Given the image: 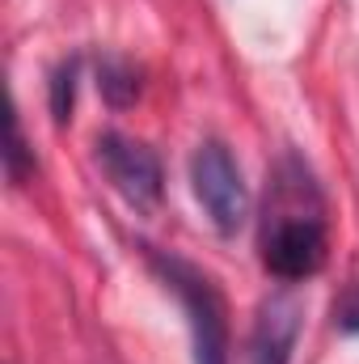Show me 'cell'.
<instances>
[{"instance_id": "277c9868", "label": "cell", "mask_w": 359, "mask_h": 364, "mask_svg": "<svg viewBox=\"0 0 359 364\" xmlns=\"http://www.w3.org/2000/svg\"><path fill=\"white\" fill-rule=\"evenodd\" d=\"M97 166L136 212H153L161 203L165 174H161V161L148 144L118 136V132H106V136H97Z\"/></svg>"}, {"instance_id": "3957f363", "label": "cell", "mask_w": 359, "mask_h": 364, "mask_svg": "<svg viewBox=\"0 0 359 364\" xmlns=\"http://www.w3.org/2000/svg\"><path fill=\"white\" fill-rule=\"evenodd\" d=\"M190 186L194 199L203 203L207 220L216 225V233L233 237L245 216H250V186L241 178V166L233 161V153L220 140H203L190 157Z\"/></svg>"}, {"instance_id": "8992f818", "label": "cell", "mask_w": 359, "mask_h": 364, "mask_svg": "<svg viewBox=\"0 0 359 364\" xmlns=\"http://www.w3.org/2000/svg\"><path fill=\"white\" fill-rule=\"evenodd\" d=\"M97 90H101V97H106L114 110H127V106L140 97V73H136L127 60L106 55V60L97 64Z\"/></svg>"}, {"instance_id": "ba28073f", "label": "cell", "mask_w": 359, "mask_h": 364, "mask_svg": "<svg viewBox=\"0 0 359 364\" xmlns=\"http://www.w3.org/2000/svg\"><path fill=\"white\" fill-rule=\"evenodd\" d=\"M77 77H81V60H64V64L51 73V119H55V123H68V119H72Z\"/></svg>"}, {"instance_id": "6da1fadb", "label": "cell", "mask_w": 359, "mask_h": 364, "mask_svg": "<svg viewBox=\"0 0 359 364\" xmlns=\"http://www.w3.org/2000/svg\"><path fill=\"white\" fill-rule=\"evenodd\" d=\"M258 250H263V267L275 279H309L326 267V203L313 174L296 161L283 157L275 182L267 195V212H263V233H258Z\"/></svg>"}, {"instance_id": "52a82bcc", "label": "cell", "mask_w": 359, "mask_h": 364, "mask_svg": "<svg viewBox=\"0 0 359 364\" xmlns=\"http://www.w3.org/2000/svg\"><path fill=\"white\" fill-rule=\"evenodd\" d=\"M4 174L9 182H21L34 174V153H30V144H26V136H21V119H17V110H9V144H4Z\"/></svg>"}, {"instance_id": "7a4b0ae2", "label": "cell", "mask_w": 359, "mask_h": 364, "mask_svg": "<svg viewBox=\"0 0 359 364\" xmlns=\"http://www.w3.org/2000/svg\"><path fill=\"white\" fill-rule=\"evenodd\" d=\"M148 267L161 275V284L174 292L190 322V343H194V364H228V305L216 288V279L186 263L178 255H165L157 246H144Z\"/></svg>"}, {"instance_id": "5b68a950", "label": "cell", "mask_w": 359, "mask_h": 364, "mask_svg": "<svg viewBox=\"0 0 359 364\" xmlns=\"http://www.w3.org/2000/svg\"><path fill=\"white\" fill-rule=\"evenodd\" d=\"M296 331H300V305L292 296H270L250 335L245 364H287L296 348Z\"/></svg>"}, {"instance_id": "9c48e42d", "label": "cell", "mask_w": 359, "mask_h": 364, "mask_svg": "<svg viewBox=\"0 0 359 364\" xmlns=\"http://www.w3.org/2000/svg\"><path fill=\"white\" fill-rule=\"evenodd\" d=\"M334 322H338V331L359 335V284H347V292L334 301Z\"/></svg>"}]
</instances>
